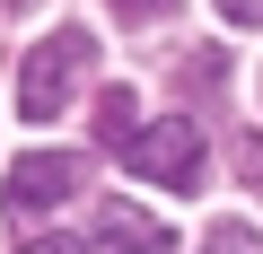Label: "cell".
Segmentation results:
<instances>
[{"instance_id":"5b68a950","label":"cell","mask_w":263,"mask_h":254,"mask_svg":"<svg viewBox=\"0 0 263 254\" xmlns=\"http://www.w3.org/2000/svg\"><path fill=\"white\" fill-rule=\"evenodd\" d=\"M97 141H105V149H132V141H141V105H132V88H105V96H97Z\"/></svg>"},{"instance_id":"3957f363","label":"cell","mask_w":263,"mask_h":254,"mask_svg":"<svg viewBox=\"0 0 263 254\" xmlns=\"http://www.w3.org/2000/svg\"><path fill=\"white\" fill-rule=\"evenodd\" d=\"M79 184H88V167H79L70 149H27V158L9 167V184H0V210H9V219L27 228V219L62 210V202H70Z\"/></svg>"},{"instance_id":"30bf717a","label":"cell","mask_w":263,"mask_h":254,"mask_svg":"<svg viewBox=\"0 0 263 254\" xmlns=\"http://www.w3.org/2000/svg\"><path fill=\"white\" fill-rule=\"evenodd\" d=\"M18 254H88V245H79V237H27Z\"/></svg>"},{"instance_id":"6da1fadb","label":"cell","mask_w":263,"mask_h":254,"mask_svg":"<svg viewBox=\"0 0 263 254\" xmlns=\"http://www.w3.org/2000/svg\"><path fill=\"white\" fill-rule=\"evenodd\" d=\"M79 79H88V35H79V27H53V35L27 44V62H18V114H27V123H53V114L79 96Z\"/></svg>"},{"instance_id":"9c48e42d","label":"cell","mask_w":263,"mask_h":254,"mask_svg":"<svg viewBox=\"0 0 263 254\" xmlns=\"http://www.w3.org/2000/svg\"><path fill=\"white\" fill-rule=\"evenodd\" d=\"M219 18L228 27H263V0H219Z\"/></svg>"},{"instance_id":"ba28073f","label":"cell","mask_w":263,"mask_h":254,"mask_svg":"<svg viewBox=\"0 0 263 254\" xmlns=\"http://www.w3.org/2000/svg\"><path fill=\"white\" fill-rule=\"evenodd\" d=\"M167 9H176V0H114V18H123V27H149V18H167Z\"/></svg>"},{"instance_id":"8992f818","label":"cell","mask_w":263,"mask_h":254,"mask_svg":"<svg viewBox=\"0 0 263 254\" xmlns=\"http://www.w3.org/2000/svg\"><path fill=\"white\" fill-rule=\"evenodd\" d=\"M202 254H263V237H254L246 219H219V228L202 237Z\"/></svg>"},{"instance_id":"277c9868","label":"cell","mask_w":263,"mask_h":254,"mask_svg":"<svg viewBox=\"0 0 263 254\" xmlns=\"http://www.w3.org/2000/svg\"><path fill=\"white\" fill-rule=\"evenodd\" d=\"M88 245L97 254H176V237H167V219H149L141 202H97V228H88Z\"/></svg>"},{"instance_id":"52a82bcc","label":"cell","mask_w":263,"mask_h":254,"mask_svg":"<svg viewBox=\"0 0 263 254\" xmlns=\"http://www.w3.org/2000/svg\"><path fill=\"white\" fill-rule=\"evenodd\" d=\"M237 167H246V184L263 193V132H237Z\"/></svg>"},{"instance_id":"7a4b0ae2","label":"cell","mask_w":263,"mask_h":254,"mask_svg":"<svg viewBox=\"0 0 263 254\" xmlns=\"http://www.w3.org/2000/svg\"><path fill=\"white\" fill-rule=\"evenodd\" d=\"M132 158V175H149V184H167V193H202V175H211V149H202V132H193V123H149V132L141 141H132L123 149Z\"/></svg>"}]
</instances>
